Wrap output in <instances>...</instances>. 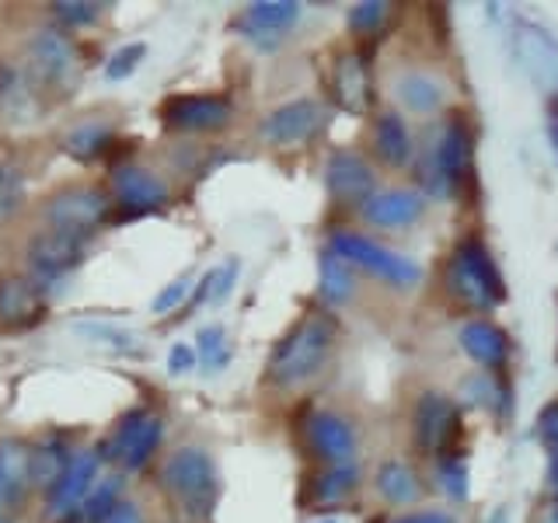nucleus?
<instances>
[{
	"mask_svg": "<svg viewBox=\"0 0 558 523\" xmlns=\"http://www.w3.org/2000/svg\"><path fill=\"white\" fill-rule=\"evenodd\" d=\"M331 345H336V321L325 311L307 314L304 321H296L290 328L287 339H279V345L269 356V380L279 388H296V384L311 380L322 370Z\"/></svg>",
	"mask_w": 558,
	"mask_h": 523,
	"instance_id": "f257e3e1",
	"label": "nucleus"
},
{
	"mask_svg": "<svg viewBox=\"0 0 558 523\" xmlns=\"http://www.w3.org/2000/svg\"><path fill=\"white\" fill-rule=\"evenodd\" d=\"M444 283H447V293L453 296V301L464 304V307H475V311L496 307L506 296L496 262L478 241H461L458 248H453V255L447 258Z\"/></svg>",
	"mask_w": 558,
	"mask_h": 523,
	"instance_id": "f03ea898",
	"label": "nucleus"
},
{
	"mask_svg": "<svg viewBox=\"0 0 558 523\" xmlns=\"http://www.w3.org/2000/svg\"><path fill=\"white\" fill-rule=\"evenodd\" d=\"M468 157H471V144H468V130L461 119H450L447 126L429 139V147L418 161V182L436 199H450L458 196L461 179L468 171Z\"/></svg>",
	"mask_w": 558,
	"mask_h": 523,
	"instance_id": "7ed1b4c3",
	"label": "nucleus"
},
{
	"mask_svg": "<svg viewBox=\"0 0 558 523\" xmlns=\"http://www.w3.org/2000/svg\"><path fill=\"white\" fill-rule=\"evenodd\" d=\"M165 488L192 516H209L217 502V464L203 447H182L165 464Z\"/></svg>",
	"mask_w": 558,
	"mask_h": 523,
	"instance_id": "20e7f679",
	"label": "nucleus"
},
{
	"mask_svg": "<svg viewBox=\"0 0 558 523\" xmlns=\"http://www.w3.org/2000/svg\"><path fill=\"white\" fill-rule=\"evenodd\" d=\"M331 252H336L349 266H360L363 272H371L391 287H415L418 283V266L412 258L398 255L391 248H384L374 238L356 234V231H336L331 234Z\"/></svg>",
	"mask_w": 558,
	"mask_h": 523,
	"instance_id": "39448f33",
	"label": "nucleus"
},
{
	"mask_svg": "<svg viewBox=\"0 0 558 523\" xmlns=\"http://www.w3.org/2000/svg\"><path fill=\"white\" fill-rule=\"evenodd\" d=\"M28 60H32V70L35 77L43 84L57 87V92H70L77 81V70H81V60H77V46L66 39L60 28H39L28 39Z\"/></svg>",
	"mask_w": 558,
	"mask_h": 523,
	"instance_id": "423d86ee",
	"label": "nucleus"
},
{
	"mask_svg": "<svg viewBox=\"0 0 558 523\" xmlns=\"http://www.w3.org/2000/svg\"><path fill=\"white\" fill-rule=\"evenodd\" d=\"M105 217H109V199L98 188H63L46 203V220L60 234L87 238Z\"/></svg>",
	"mask_w": 558,
	"mask_h": 523,
	"instance_id": "0eeeda50",
	"label": "nucleus"
},
{
	"mask_svg": "<svg viewBox=\"0 0 558 523\" xmlns=\"http://www.w3.org/2000/svg\"><path fill=\"white\" fill-rule=\"evenodd\" d=\"M412 426H415V443L423 447L426 453H440V458H444L450 447H458L461 412H458V405H453L450 398L426 391L423 398L415 401Z\"/></svg>",
	"mask_w": 558,
	"mask_h": 523,
	"instance_id": "6e6552de",
	"label": "nucleus"
},
{
	"mask_svg": "<svg viewBox=\"0 0 558 523\" xmlns=\"http://www.w3.org/2000/svg\"><path fill=\"white\" fill-rule=\"evenodd\" d=\"M325 119H328V112H325L322 101L296 98V101L279 105L276 112H269L266 119H262L258 133L272 147H296V144H304V139H311L314 133H318Z\"/></svg>",
	"mask_w": 558,
	"mask_h": 523,
	"instance_id": "1a4fd4ad",
	"label": "nucleus"
},
{
	"mask_svg": "<svg viewBox=\"0 0 558 523\" xmlns=\"http://www.w3.org/2000/svg\"><path fill=\"white\" fill-rule=\"evenodd\" d=\"M161 436H165L161 418L147 409H136L119 418L116 436H112V458L126 471H140L150 461V453L161 443Z\"/></svg>",
	"mask_w": 558,
	"mask_h": 523,
	"instance_id": "9d476101",
	"label": "nucleus"
},
{
	"mask_svg": "<svg viewBox=\"0 0 558 523\" xmlns=\"http://www.w3.org/2000/svg\"><path fill=\"white\" fill-rule=\"evenodd\" d=\"M161 119L168 130H179V133H209V130L227 126L231 101L220 95H174L165 101Z\"/></svg>",
	"mask_w": 558,
	"mask_h": 523,
	"instance_id": "9b49d317",
	"label": "nucleus"
},
{
	"mask_svg": "<svg viewBox=\"0 0 558 523\" xmlns=\"http://www.w3.org/2000/svg\"><path fill=\"white\" fill-rule=\"evenodd\" d=\"M325 185L339 203L363 206L377 192V174L353 150H336L325 165Z\"/></svg>",
	"mask_w": 558,
	"mask_h": 523,
	"instance_id": "f8f14e48",
	"label": "nucleus"
},
{
	"mask_svg": "<svg viewBox=\"0 0 558 523\" xmlns=\"http://www.w3.org/2000/svg\"><path fill=\"white\" fill-rule=\"evenodd\" d=\"M84 258V238L46 231L39 238H32L28 244V266L39 283H57V279L70 269H77V262Z\"/></svg>",
	"mask_w": 558,
	"mask_h": 523,
	"instance_id": "ddd939ff",
	"label": "nucleus"
},
{
	"mask_svg": "<svg viewBox=\"0 0 558 523\" xmlns=\"http://www.w3.org/2000/svg\"><path fill=\"white\" fill-rule=\"evenodd\" d=\"M304 436L311 450L328 464H353L356 461V433L336 412H311Z\"/></svg>",
	"mask_w": 558,
	"mask_h": 523,
	"instance_id": "4468645a",
	"label": "nucleus"
},
{
	"mask_svg": "<svg viewBox=\"0 0 558 523\" xmlns=\"http://www.w3.org/2000/svg\"><path fill=\"white\" fill-rule=\"evenodd\" d=\"M423 209H426L423 192H415V188H380L360 206V217L371 227H380V231H401V227H409V223H415L418 217H423Z\"/></svg>",
	"mask_w": 558,
	"mask_h": 523,
	"instance_id": "2eb2a0df",
	"label": "nucleus"
},
{
	"mask_svg": "<svg viewBox=\"0 0 558 523\" xmlns=\"http://www.w3.org/2000/svg\"><path fill=\"white\" fill-rule=\"evenodd\" d=\"M301 22V4L293 0H258L241 17V32L248 35L255 46H276V39L287 28Z\"/></svg>",
	"mask_w": 558,
	"mask_h": 523,
	"instance_id": "dca6fc26",
	"label": "nucleus"
},
{
	"mask_svg": "<svg viewBox=\"0 0 558 523\" xmlns=\"http://www.w3.org/2000/svg\"><path fill=\"white\" fill-rule=\"evenodd\" d=\"M331 87H336V101L345 112L363 115L374 105V84L371 70H366L360 52H342L336 60V74H331Z\"/></svg>",
	"mask_w": 558,
	"mask_h": 523,
	"instance_id": "f3484780",
	"label": "nucleus"
},
{
	"mask_svg": "<svg viewBox=\"0 0 558 523\" xmlns=\"http://www.w3.org/2000/svg\"><path fill=\"white\" fill-rule=\"evenodd\" d=\"M95 475H98V453H77V458L66 464L63 478L49 488V513L63 520L77 502L87 499V492L95 488Z\"/></svg>",
	"mask_w": 558,
	"mask_h": 523,
	"instance_id": "a211bd4d",
	"label": "nucleus"
},
{
	"mask_svg": "<svg viewBox=\"0 0 558 523\" xmlns=\"http://www.w3.org/2000/svg\"><path fill=\"white\" fill-rule=\"evenodd\" d=\"M112 188H116L119 203L136 209V214H147V209L165 206V199H168L165 182L140 165H119L112 171Z\"/></svg>",
	"mask_w": 558,
	"mask_h": 523,
	"instance_id": "6ab92c4d",
	"label": "nucleus"
},
{
	"mask_svg": "<svg viewBox=\"0 0 558 523\" xmlns=\"http://www.w3.org/2000/svg\"><path fill=\"white\" fill-rule=\"evenodd\" d=\"M395 98L401 109H409L415 115L440 112L447 101V87L440 77L426 74V70H401L395 77Z\"/></svg>",
	"mask_w": 558,
	"mask_h": 523,
	"instance_id": "aec40b11",
	"label": "nucleus"
},
{
	"mask_svg": "<svg viewBox=\"0 0 558 523\" xmlns=\"http://www.w3.org/2000/svg\"><path fill=\"white\" fill-rule=\"evenodd\" d=\"M43 318L39 287L25 276L0 279V325H32Z\"/></svg>",
	"mask_w": 558,
	"mask_h": 523,
	"instance_id": "412c9836",
	"label": "nucleus"
},
{
	"mask_svg": "<svg viewBox=\"0 0 558 523\" xmlns=\"http://www.w3.org/2000/svg\"><path fill=\"white\" fill-rule=\"evenodd\" d=\"M464 353L482 363V366H502L506 356H510V339H506V331L493 321H468L458 336Z\"/></svg>",
	"mask_w": 558,
	"mask_h": 523,
	"instance_id": "4be33fe9",
	"label": "nucleus"
},
{
	"mask_svg": "<svg viewBox=\"0 0 558 523\" xmlns=\"http://www.w3.org/2000/svg\"><path fill=\"white\" fill-rule=\"evenodd\" d=\"M374 150L388 168H405L415 150H412V133L405 126V119L398 112H380L374 122Z\"/></svg>",
	"mask_w": 558,
	"mask_h": 523,
	"instance_id": "5701e85b",
	"label": "nucleus"
},
{
	"mask_svg": "<svg viewBox=\"0 0 558 523\" xmlns=\"http://www.w3.org/2000/svg\"><path fill=\"white\" fill-rule=\"evenodd\" d=\"M377 492L395 506H412L423 496V482H418L415 467L409 461H384L377 467Z\"/></svg>",
	"mask_w": 558,
	"mask_h": 523,
	"instance_id": "b1692460",
	"label": "nucleus"
},
{
	"mask_svg": "<svg viewBox=\"0 0 558 523\" xmlns=\"http://www.w3.org/2000/svg\"><path fill=\"white\" fill-rule=\"evenodd\" d=\"M356 482H360L356 461L353 464H328L322 475L311 482V502L314 506H336V502L353 496Z\"/></svg>",
	"mask_w": 558,
	"mask_h": 523,
	"instance_id": "393cba45",
	"label": "nucleus"
},
{
	"mask_svg": "<svg viewBox=\"0 0 558 523\" xmlns=\"http://www.w3.org/2000/svg\"><path fill=\"white\" fill-rule=\"evenodd\" d=\"M28 475V453L17 440L0 443V516H4L8 506L17 499V488H22Z\"/></svg>",
	"mask_w": 558,
	"mask_h": 523,
	"instance_id": "a878e982",
	"label": "nucleus"
},
{
	"mask_svg": "<svg viewBox=\"0 0 558 523\" xmlns=\"http://www.w3.org/2000/svg\"><path fill=\"white\" fill-rule=\"evenodd\" d=\"M66 443L60 440V436H49L46 443L35 447V453L28 458V478L35 485H46L52 488L60 478H63V471H66Z\"/></svg>",
	"mask_w": 558,
	"mask_h": 523,
	"instance_id": "bb28decb",
	"label": "nucleus"
},
{
	"mask_svg": "<svg viewBox=\"0 0 558 523\" xmlns=\"http://www.w3.org/2000/svg\"><path fill=\"white\" fill-rule=\"evenodd\" d=\"M318 290H322V301L339 307L353 296V266L342 262L336 252L322 255V279H318Z\"/></svg>",
	"mask_w": 558,
	"mask_h": 523,
	"instance_id": "cd10ccee",
	"label": "nucleus"
},
{
	"mask_svg": "<svg viewBox=\"0 0 558 523\" xmlns=\"http://www.w3.org/2000/svg\"><path fill=\"white\" fill-rule=\"evenodd\" d=\"M112 139V130L109 122H81V126H74L66 136H63V150L70 157H77V161H92V157H98L105 147H109Z\"/></svg>",
	"mask_w": 558,
	"mask_h": 523,
	"instance_id": "c85d7f7f",
	"label": "nucleus"
},
{
	"mask_svg": "<svg viewBox=\"0 0 558 523\" xmlns=\"http://www.w3.org/2000/svg\"><path fill=\"white\" fill-rule=\"evenodd\" d=\"M0 109L8 119H28L32 115V92L28 81L14 66H0Z\"/></svg>",
	"mask_w": 558,
	"mask_h": 523,
	"instance_id": "c756f323",
	"label": "nucleus"
},
{
	"mask_svg": "<svg viewBox=\"0 0 558 523\" xmlns=\"http://www.w3.org/2000/svg\"><path fill=\"white\" fill-rule=\"evenodd\" d=\"M25 206V174L17 165L0 161V223L14 220Z\"/></svg>",
	"mask_w": 558,
	"mask_h": 523,
	"instance_id": "7c9ffc66",
	"label": "nucleus"
},
{
	"mask_svg": "<svg viewBox=\"0 0 558 523\" xmlns=\"http://www.w3.org/2000/svg\"><path fill=\"white\" fill-rule=\"evenodd\" d=\"M119 502H122V499H119V482H116V478L101 482V485H95L92 492H87V499H84V520H87V523H105Z\"/></svg>",
	"mask_w": 558,
	"mask_h": 523,
	"instance_id": "2f4dec72",
	"label": "nucleus"
},
{
	"mask_svg": "<svg viewBox=\"0 0 558 523\" xmlns=\"http://www.w3.org/2000/svg\"><path fill=\"white\" fill-rule=\"evenodd\" d=\"M144 60H147V42L119 46V49L112 52V60L105 63V77H109V81H126V77L136 74L140 63H144Z\"/></svg>",
	"mask_w": 558,
	"mask_h": 523,
	"instance_id": "473e14b6",
	"label": "nucleus"
},
{
	"mask_svg": "<svg viewBox=\"0 0 558 523\" xmlns=\"http://www.w3.org/2000/svg\"><path fill=\"white\" fill-rule=\"evenodd\" d=\"M391 14V4H384V0H363L353 11H349V28L356 35H374L384 22H388Z\"/></svg>",
	"mask_w": 558,
	"mask_h": 523,
	"instance_id": "72a5a7b5",
	"label": "nucleus"
},
{
	"mask_svg": "<svg viewBox=\"0 0 558 523\" xmlns=\"http://www.w3.org/2000/svg\"><path fill=\"white\" fill-rule=\"evenodd\" d=\"M199 356H203V366H209V370H220V366L231 360V349H227V336L220 325L199 328Z\"/></svg>",
	"mask_w": 558,
	"mask_h": 523,
	"instance_id": "f704fd0d",
	"label": "nucleus"
},
{
	"mask_svg": "<svg viewBox=\"0 0 558 523\" xmlns=\"http://www.w3.org/2000/svg\"><path fill=\"white\" fill-rule=\"evenodd\" d=\"M440 482L450 499H468V464L461 453H444L440 458Z\"/></svg>",
	"mask_w": 558,
	"mask_h": 523,
	"instance_id": "c9c22d12",
	"label": "nucleus"
},
{
	"mask_svg": "<svg viewBox=\"0 0 558 523\" xmlns=\"http://www.w3.org/2000/svg\"><path fill=\"white\" fill-rule=\"evenodd\" d=\"M52 11L63 25H92L98 17V4H84V0H60Z\"/></svg>",
	"mask_w": 558,
	"mask_h": 523,
	"instance_id": "e433bc0d",
	"label": "nucleus"
},
{
	"mask_svg": "<svg viewBox=\"0 0 558 523\" xmlns=\"http://www.w3.org/2000/svg\"><path fill=\"white\" fill-rule=\"evenodd\" d=\"M537 433H541V443H545V450L551 453V458H558V401H551V405L541 412Z\"/></svg>",
	"mask_w": 558,
	"mask_h": 523,
	"instance_id": "4c0bfd02",
	"label": "nucleus"
},
{
	"mask_svg": "<svg viewBox=\"0 0 558 523\" xmlns=\"http://www.w3.org/2000/svg\"><path fill=\"white\" fill-rule=\"evenodd\" d=\"M234 279H238V262L231 258L227 266H220L217 272H214V287H209V301L214 304H223L227 301V293L234 290Z\"/></svg>",
	"mask_w": 558,
	"mask_h": 523,
	"instance_id": "58836bf2",
	"label": "nucleus"
},
{
	"mask_svg": "<svg viewBox=\"0 0 558 523\" xmlns=\"http://www.w3.org/2000/svg\"><path fill=\"white\" fill-rule=\"evenodd\" d=\"M185 293H189V279H174V283H168L161 293L154 296L150 311H154V314H165V311H171V307H179V304L185 301Z\"/></svg>",
	"mask_w": 558,
	"mask_h": 523,
	"instance_id": "ea45409f",
	"label": "nucleus"
},
{
	"mask_svg": "<svg viewBox=\"0 0 558 523\" xmlns=\"http://www.w3.org/2000/svg\"><path fill=\"white\" fill-rule=\"evenodd\" d=\"M192 366H196V353H192V345L179 342V345H171V353H168V370L179 377V374H189Z\"/></svg>",
	"mask_w": 558,
	"mask_h": 523,
	"instance_id": "a19ab883",
	"label": "nucleus"
},
{
	"mask_svg": "<svg viewBox=\"0 0 558 523\" xmlns=\"http://www.w3.org/2000/svg\"><path fill=\"white\" fill-rule=\"evenodd\" d=\"M391 523H458V520L444 510H423V513H401Z\"/></svg>",
	"mask_w": 558,
	"mask_h": 523,
	"instance_id": "79ce46f5",
	"label": "nucleus"
},
{
	"mask_svg": "<svg viewBox=\"0 0 558 523\" xmlns=\"http://www.w3.org/2000/svg\"><path fill=\"white\" fill-rule=\"evenodd\" d=\"M105 523H144V516H140V510H136L133 502H119Z\"/></svg>",
	"mask_w": 558,
	"mask_h": 523,
	"instance_id": "37998d69",
	"label": "nucleus"
},
{
	"mask_svg": "<svg viewBox=\"0 0 558 523\" xmlns=\"http://www.w3.org/2000/svg\"><path fill=\"white\" fill-rule=\"evenodd\" d=\"M548 478H551V488H555V496H558V458L551 461V471H548Z\"/></svg>",
	"mask_w": 558,
	"mask_h": 523,
	"instance_id": "c03bdc74",
	"label": "nucleus"
},
{
	"mask_svg": "<svg viewBox=\"0 0 558 523\" xmlns=\"http://www.w3.org/2000/svg\"><path fill=\"white\" fill-rule=\"evenodd\" d=\"M60 523H87V520H84V516H74V513H66V516H63Z\"/></svg>",
	"mask_w": 558,
	"mask_h": 523,
	"instance_id": "a18cd8bd",
	"label": "nucleus"
},
{
	"mask_svg": "<svg viewBox=\"0 0 558 523\" xmlns=\"http://www.w3.org/2000/svg\"><path fill=\"white\" fill-rule=\"evenodd\" d=\"M545 523H558V506H555V510H551V513L545 516Z\"/></svg>",
	"mask_w": 558,
	"mask_h": 523,
	"instance_id": "49530a36",
	"label": "nucleus"
},
{
	"mask_svg": "<svg viewBox=\"0 0 558 523\" xmlns=\"http://www.w3.org/2000/svg\"><path fill=\"white\" fill-rule=\"evenodd\" d=\"M325 523H336V520H325Z\"/></svg>",
	"mask_w": 558,
	"mask_h": 523,
	"instance_id": "de8ad7c7",
	"label": "nucleus"
}]
</instances>
